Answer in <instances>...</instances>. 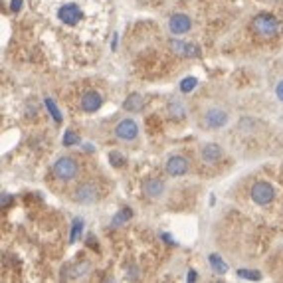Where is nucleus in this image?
Listing matches in <instances>:
<instances>
[{"mask_svg":"<svg viewBox=\"0 0 283 283\" xmlns=\"http://www.w3.org/2000/svg\"><path fill=\"white\" fill-rule=\"evenodd\" d=\"M252 30H254L260 38H274V36L278 34V30H280V22H278L276 16H272V14H268V12H262V14H258V16L254 18Z\"/></svg>","mask_w":283,"mask_h":283,"instance_id":"f257e3e1","label":"nucleus"},{"mask_svg":"<svg viewBox=\"0 0 283 283\" xmlns=\"http://www.w3.org/2000/svg\"><path fill=\"white\" fill-rule=\"evenodd\" d=\"M44 105H46V109L50 111V115H52V119L56 121V123H60L62 121V113H60V109H58V105L54 103V99H44Z\"/></svg>","mask_w":283,"mask_h":283,"instance_id":"dca6fc26","label":"nucleus"},{"mask_svg":"<svg viewBox=\"0 0 283 283\" xmlns=\"http://www.w3.org/2000/svg\"><path fill=\"white\" fill-rule=\"evenodd\" d=\"M250 196H252V200L258 204V206H270L272 202H274V198H276V190L274 187L270 185V183H266V181H258L252 190H250Z\"/></svg>","mask_w":283,"mask_h":283,"instance_id":"20e7f679","label":"nucleus"},{"mask_svg":"<svg viewBox=\"0 0 283 283\" xmlns=\"http://www.w3.org/2000/svg\"><path fill=\"white\" fill-rule=\"evenodd\" d=\"M137 135H139V127L133 119H123L115 127V137L121 141H135Z\"/></svg>","mask_w":283,"mask_h":283,"instance_id":"423d86ee","label":"nucleus"},{"mask_svg":"<svg viewBox=\"0 0 283 283\" xmlns=\"http://www.w3.org/2000/svg\"><path fill=\"white\" fill-rule=\"evenodd\" d=\"M169 115H171L173 119H177V121H181V119L185 117V107H183L181 103H177V101H173V103H169Z\"/></svg>","mask_w":283,"mask_h":283,"instance_id":"f3484780","label":"nucleus"},{"mask_svg":"<svg viewBox=\"0 0 283 283\" xmlns=\"http://www.w3.org/2000/svg\"><path fill=\"white\" fill-rule=\"evenodd\" d=\"M52 173H54L56 179L68 183V181L78 179V175H80V165H78V161L72 159V157H60V159L54 163Z\"/></svg>","mask_w":283,"mask_h":283,"instance_id":"f03ea898","label":"nucleus"},{"mask_svg":"<svg viewBox=\"0 0 283 283\" xmlns=\"http://www.w3.org/2000/svg\"><path fill=\"white\" fill-rule=\"evenodd\" d=\"M169 28L173 34L181 36V34H187L190 28H192V20H190L187 14H173L171 20H169Z\"/></svg>","mask_w":283,"mask_h":283,"instance_id":"9d476101","label":"nucleus"},{"mask_svg":"<svg viewBox=\"0 0 283 283\" xmlns=\"http://www.w3.org/2000/svg\"><path fill=\"white\" fill-rule=\"evenodd\" d=\"M109 161H111L113 167H123L125 165V159H123V155L119 151H111L109 153Z\"/></svg>","mask_w":283,"mask_h":283,"instance_id":"4be33fe9","label":"nucleus"},{"mask_svg":"<svg viewBox=\"0 0 283 283\" xmlns=\"http://www.w3.org/2000/svg\"><path fill=\"white\" fill-rule=\"evenodd\" d=\"M131 216H133V212H131V208H123L115 218H113V226H119L121 222H127V220H131Z\"/></svg>","mask_w":283,"mask_h":283,"instance_id":"6ab92c4d","label":"nucleus"},{"mask_svg":"<svg viewBox=\"0 0 283 283\" xmlns=\"http://www.w3.org/2000/svg\"><path fill=\"white\" fill-rule=\"evenodd\" d=\"M171 50L181 58H198L200 56V48L196 44H187L181 40H171Z\"/></svg>","mask_w":283,"mask_h":283,"instance_id":"1a4fd4ad","label":"nucleus"},{"mask_svg":"<svg viewBox=\"0 0 283 283\" xmlns=\"http://www.w3.org/2000/svg\"><path fill=\"white\" fill-rule=\"evenodd\" d=\"M82 230H84V222L78 218L74 220V226H72V234H70V242H78L80 236H82Z\"/></svg>","mask_w":283,"mask_h":283,"instance_id":"a211bd4d","label":"nucleus"},{"mask_svg":"<svg viewBox=\"0 0 283 283\" xmlns=\"http://www.w3.org/2000/svg\"><path fill=\"white\" fill-rule=\"evenodd\" d=\"M141 107H143V97L139 94H131L123 103V109H127V111H139Z\"/></svg>","mask_w":283,"mask_h":283,"instance_id":"4468645a","label":"nucleus"},{"mask_svg":"<svg viewBox=\"0 0 283 283\" xmlns=\"http://www.w3.org/2000/svg\"><path fill=\"white\" fill-rule=\"evenodd\" d=\"M196 84H198L196 78H185V80L181 82V92H183V94H190V92L196 88Z\"/></svg>","mask_w":283,"mask_h":283,"instance_id":"412c9836","label":"nucleus"},{"mask_svg":"<svg viewBox=\"0 0 283 283\" xmlns=\"http://www.w3.org/2000/svg\"><path fill=\"white\" fill-rule=\"evenodd\" d=\"M276 95H278V99H280V101H283V80L276 86Z\"/></svg>","mask_w":283,"mask_h":283,"instance_id":"b1692460","label":"nucleus"},{"mask_svg":"<svg viewBox=\"0 0 283 283\" xmlns=\"http://www.w3.org/2000/svg\"><path fill=\"white\" fill-rule=\"evenodd\" d=\"M208 262H210V266H212V270H214L216 274H226V272H228V266L222 262V258H220V256L212 254V256L208 258Z\"/></svg>","mask_w":283,"mask_h":283,"instance_id":"2eb2a0df","label":"nucleus"},{"mask_svg":"<svg viewBox=\"0 0 283 283\" xmlns=\"http://www.w3.org/2000/svg\"><path fill=\"white\" fill-rule=\"evenodd\" d=\"M76 145H80V137L74 131H66V135H64V147H76Z\"/></svg>","mask_w":283,"mask_h":283,"instance_id":"aec40b11","label":"nucleus"},{"mask_svg":"<svg viewBox=\"0 0 283 283\" xmlns=\"http://www.w3.org/2000/svg\"><path fill=\"white\" fill-rule=\"evenodd\" d=\"M189 282H196V272L190 270V276H189Z\"/></svg>","mask_w":283,"mask_h":283,"instance_id":"a878e982","label":"nucleus"},{"mask_svg":"<svg viewBox=\"0 0 283 283\" xmlns=\"http://www.w3.org/2000/svg\"><path fill=\"white\" fill-rule=\"evenodd\" d=\"M143 192L149 198H161L163 192H165V183L161 179H147L143 183Z\"/></svg>","mask_w":283,"mask_h":283,"instance_id":"ddd939ff","label":"nucleus"},{"mask_svg":"<svg viewBox=\"0 0 283 283\" xmlns=\"http://www.w3.org/2000/svg\"><path fill=\"white\" fill-rule=\"evenodd\" d=\"M163 238H165V240H167V244H175V242H173V238H171V236H169V234H163Z\"/></svg>","mask_w":283,"mask_h":283,"instance_id":"bb28decb","label":"nucleus"},{"mask_svg":"<svg viewBox=\"0 0 283 283\" xmlns=\"http://www.w3.org/2000/svg\"><path fill=\"white\" fill-rule=\"evenodd\" d=\"M20 6H22V0H12V4H10V8H12L14 12H18V10H20Z\"/></svg>","mask_w":283,"mask_h":283,"instance_id":"393cba45","label":"nucleus"},{"mask_svg":"<svg viewBox=\"0 0 283 283\" xmlns=\"http://www.w3.org/2000/svg\"><path fill=\"white\" fill-rule=\"evenodd\" d=\"M8 204V194H2V206H6Z\"/></svg>","mask_w":283,"mask_h":283,"instance_id":"cd10ccee","label":"nucleus"},{"mask_svg":"<svg viewBox=\"0 0 283 283\" xmlns=\"http://www.w3.org/2000/svg\"><path fill=\"white\" fill-rule=\"evenodd\" d=\"M101 103H103V99H101V95L97 94V92H88V94H84V97H82V109H84L86 113H95V111H99V109H101Z\"/></svg>","mask_w":283,"mask_h":283,"instance_id":"f8f14e48","label":"nucleus"},{"mask_svg":"<svg viewBox=\"0 0 283 283\" xmlns=\"http://www.w3.org/2000/svg\"><path fill=\"white\" fill-rule=\"evenodd\" d=\"M202 161L204 163H208V165H212V163H218L220 159H222V155H224V151H222V147L220 145H216V143H208V145H204L202 147Z\"/></svg>","mask_w":283,"mask_h":283,"instance_id":"9b49d317","label":"nucleus"},{"mask_svg":"<svg viewBox=\"0 0 283 283\" xmlns=\"http://www.w3.org/2000/svg\"><path fill=\"white\" fill-rule=\"evenodd\" d=\"M72 198H74L78 204H84V206H88V204H95V202L99 200V189H97V185H95V183L86 181V183H82V185H78V187H76Z\"/></svg>","mask_w":283,"mask_h":283,"instance_id":"7ed1b4c3","label":"nucleus"},{"mask_svg":"<svg viewBox=\"0 0 283 283\" xmlns=\"http://www.w3.org/2000/svg\"><path fill=\"white\" fill-rule=\"evenodd\" d=\"M189 169H190L189 161H187L185 157H181V155H173V157L167 161V173H169L171 177H175V179L185 177V175L189 173Z\"/></svg>","mask_w":283,"mask_h":283,"instance_id":"0eeeda50","label":"nucleus"},{"mask_svg":"<svg viewBox=\"0 0 283 283\" xmlns=\"http://www.w3.org/2000/svg\"><path fill=\"white\" fill-rule=\"evenodd\" d=\"M58 18H60L64 24L74 26V24H78V22H80V18H82V10H80V6H78V4H64V6L58 10Z\"/></svg>","mask_w":283,"mask_h":283,"instance_id":"6e6552de","label":"nucleus"},{"mask_svg":"<svg viewBox=\"0 0 283 283\" xmlns=\"http://www.w3.org/2000/svg\"><path fill=\"white\" fill-rule=\"evenodd\" d=\"M226 123H228V113L224 109H218V107L206 109V113H204V125L208 129H222V127H226Z\"/></svg>","mask_w":283,"mask_h":283,"instance_id":"39448f33","label":"nucleus"},{"mask_svg":"<svg viewBox=\"0 0 283 283\" xmlns=\"http://www.w3.org/2000/svg\"><path fill=\"white\" fill-rule=\"evenodd\" d=\"M238 276H240V278H244V280H254V282H258V280L262 278L258 272H248V270H240V272H238Z\"/></svg>","mask_w":283,"mask_h":283,"instance_id":"5701e85b","label":"nucleus"}]
</instances>
